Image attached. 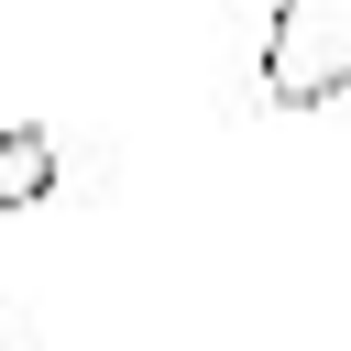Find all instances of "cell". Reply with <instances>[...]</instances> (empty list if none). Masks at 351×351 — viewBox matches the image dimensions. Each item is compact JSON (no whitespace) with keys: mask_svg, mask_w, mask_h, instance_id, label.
<instances>
[{"mask_svg":"<svg viewBox=\"0 0 351 351\" xmlns=\"http://www.w3.org/2000/svg\"><path fill=\"white\" fill-rule=\"evenodd\" d=\"M351 99V0H274L263 22V110Z\"/></svg>","mask_w":351,"mask_h":351,"instance_id":"cell-1","label":"cell"},{"mask_svg":"<svg viewBox=\"0 0 351 351\" xmlns=\"http://www.w3.org/2000/svg\"><path fill=\"white\" fill-rule=\"evenodd\" d=\"M33 197H55V143L22 121V132H0V208H33Z\"/></svg>","mask_w":351,"mask_h":351,"instance_id":"cell-2","label":"cell"}]
</instances>
